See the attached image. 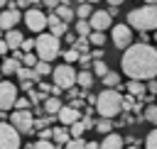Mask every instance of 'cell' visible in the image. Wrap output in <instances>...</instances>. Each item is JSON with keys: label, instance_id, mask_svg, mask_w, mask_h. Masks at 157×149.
Instances as JSON below:
<instances>
[{"label": "cell", "instance_id": "cell-11", "mask_svg": "<svg viewBox=\"0 0 157 149\" xmlns=\"http://www.w3.org/2000/svg\"><path fill=\"white\" fill-rule=\"evenodd\" d=\"M20 22H22V12H20L17 7H10V10H2V12H0V29H2V32L15 29Z\"/></svg>", "mask_w": 157, "mask_h": 149}, {"label": "cell", "instance_id": "cell-13", "mask_svg": "<svg viewBox=\"0 0 157 149\" xmlns=\"http://www.w3.org/2000/svg\"><path fill=\"white\" fill-rule=\"evenodd\" d=\"M56 120L61 122V127H71L74 122L81 120V112L76 107H71V105H61V110L56 112Z\"/></svg>", "mask_w": 157, "mask_h": 149}, {"label": "cell", "instance_id": "cell-34", "mask_svg": "<svg viewBox=\"0 0 157 149\" xmlns=\"http://www.w3.org/2000/svg\"><path fill=\"white\" fill-rule=\"evenodd\" d=\"M145 149H157V127L145 137Z\"/></svg>", "mask_w": 157, "mask_h": 149}, {"label": "cell", "instance_id": "cell-43", "mask_svg": "<svg viewBox=\"0 0 157 149\" xmlns=\"http://www.w3.org/2000/svg\"><path fill=\"white\" fill-rule=\"evenodd\" d=\"M42 5H47L49 10H56V7L61 5V0H42Z\"/></svg>", "mask_w": 157, "mask_h": 149}, {"label": "cell", "instance_id": "cell-42", "mask_svg": "<svg viewBox=\"0 0 157 149\" xmlns=\"http://www.w3.org/2000/svg\"><path fill=\"white\" fill-rule=\"evenodd\" d=\"M47 125H49V117H37L34 125H32V129H47Z\"/></svg>", "mask_w": 157, "mask_h": 149}, {"label": "cell", "instance_id": "cell-15", "mask_svg": "<svg viewBox=\"0 0 157 149\" xmlns=\"http://www.w3.org/2000/svg\"><path fill=\"white\" fill-rule=\"evenodd\" d=\"M22 39H25V34H22V32H17V29H10V32H5V44H7V49H10V51L20 49Z\"/></svg>", "mask_w": 157, "mask_h": 149}, {"label": "cell", "instance_id": "cell-37", "mask_svg": "<svg viewBox=\"0 0 157 149\" xmlns=\"http://www.w3.org/2000/svg\"><path fill=\"white\" fill-rule=\"evenodd\" d=\"M76 64H81V68H83V71H88V68L93 66V59H91V54H81Z\"/></svg>", "mask_w": 157, "mask_h": 149}, {"label": "cell", "instance_id": "cell-12", "mask_svg": "<svg viewBox=\"0 0 157 149\" xmlns=\"http://www.w3.org/2000/svg\"><path fill=\"white\" fill-rule=\"evenodd\" d=\"M88 24H91V32H105V29L113 24V17H110L105 10H96V12L88 17Z\"/></svg>", "mask_w": 157, "mask_h": 149}, {"label": "cell", "instance_id": "cell-48", "mask_svg": "<svg viewBox=\"0 0 157 149\" xmlns=\"http://www.w3.org/2000/svg\"><path fill=\"white\" fill-rule=\"evenodd\" d=\"M7 51H10V49H7V44H5V39H0V56H2V54H7Z\"/></svg>", "mask_w": 157, "mask_h": 149}, {"label": "cell", "instance_id": "cell-29", "mask_svg": "<svg viewBox=\"0 0 157 149\" xmlns=\"http://www.w3.org/2000/svg\"><path fill=\"white\" fill-rule=\"evenodd\" d=\"M71 49H76L78 54H86L88 51V37H78V39H74V46Z\"/></svg>", "mask_w": 157, "mask_h": 149}, {"label": "cell", "instance_id": "cell-17", "mask_svg": "<svg viewBox=\"0 0 157 149\" xmlns=\"http://www.w3.org/2000/svg\"><path fill=\"white\" fill-rule=\"evenodd\" d=\"M17 68H20V61H15L12 56H7L5 61H0V73H5V76H15Z\"/></svg>", "mask_w": 157, "mask_h": 149}, {"label": "cell", "instance_id": "cell-25", "mask_svg": "<svg viewBox=\"0 0 157 149\" xmlns=\"http://www.w3.org/2000/svg\"><path fill=\"white\" fill-rule=\"evenodd\" d=\"M83 132H86V127H83V122H81V120H78V122H74V125L69 127V137H71V139H81V134H83Z\"/></svg>", "mask_w": 157, "mask_h": 149}, {"label": "cell", "instance_id": "cell-35", "mask_svg": "<svg viewBox=\"0 0 157 149\" xmlns=\"http://www.w3.org/2000/svg\"><path fill=\"white\" fill-rule=\"evenodd\" d=\"M78 56H81V54H78L76 49H66V51H64V61H66L69 66H71V64H76V61H78Z\"/></svg>", "mask_w": 157, "mask_h": 149}, {"label": "cell", "instance_id": "cell-33", "mask_svg": "<svg viewBox=\"0 0 157 149\" xmlns=\"http://www.w3.org/2000/svg\"><path fill=\"white\" fill-rule=\"evenodd\" d=\"M96 129H98L101 134H110V132H113V122H110V120H101V122H96Z\"/></svg>", "mask_w": 157, "mask_h": 149}, {"label": "cell", "instance_id": "cell-40", "mask_svg": "<svg viewBox=\"0 0 157 149\" xmlns=\"http://www.w3.org/2000/svg\"><path fill=\"white\" fill-rule=\"evenodd\" d=\"M34 49V39H22V44H20V51L22 54H29Z\"/></svg>", "mask_w": 157, "mask_h": 149}, {"label": "cell", "instance_id": "cell-26", "mask_svg": "<svg viewBox=\"0 0 157 149\" xmlns=\"http://www.w3.org/2000/svg\"><path fill=\"white\" fill-rule=\"evenodd\" d=\"M88 44H96L98 49L105 44V32H91L88 34Z\"/></svg>", "mask_w": 157, "mask_h": 149}, {"label": "cell", "instance_id": "cell-14", "mask_svg": "<svg viewBox=\"0 0 157 149\" xmlns=\"http://www.w3.org/2000/svg\"><path fill=\"white\" fill-rule=\"evenodd\" d=\"M123 144H125V139H123L120 134L110 132V134H105V137L98 142V149H123Z\"/></svg>", "mask_w": 157, "mask_h": 149}, {"label": "cell", "instance_id": "cell-31", "mask_svg": "<svg viewBox=\"0 0 157 149\" xmlns=\"http://www.w3.org/2000/svg\"><path fill=\"white\" fill-rule=\"evenodd\" d=\"M145 120L152 122V125H157V105H155V103L145 107Z\"/></svg>", "mask_w": 157, "mask_h": 149}, {"label": "cell", "instance_id": "cell-19", "mask_svg": "<svg viewBox=\"0 0 157 149\" xmlns=\"http://www.w3.org/2000/svg\"><path fill=\"white\" fill-rule=\"evenodd\" d=\"M61 105H64V103H61L59 98H54V95H49V98L44 100V112H47V115H56V112L61 110Z\"/></svg>", "mask_w": 157, "mask_h": 149}, {"label": "cell", "instance_id": "cell-50", "mask_svg": "<svg viewBox=\"0 0 157 149\" xmlns=\"http://www.w3.org/2000/svg\"><path fill=\"white\" fill-rule=\"evenodd\" d=\"M86 149H98V142H86Z\"/></svg>", "mask_w": 157, "mask_h": 149}, {"label": "cell", "instance_id": "cell-21", "mask_svg": "<svg viewBox=\"0 0 157 149\" xmlns=\"http://www.w3.org/2000/svg\"><path fill=\"white\" fill-rule=\"evenodd\" d=\"M125 88H128V95H132V98H142V93H145V83H140V81H130V83H125Z\"/></svg>", "mask_w": 157, "mask_h": 149}, {"label": "cell", "instance_id": "cell-32", "mask_svg": "<svg viewBox=\"0 0 157 149\" xmlns=\"http://www.w3.org/2000/svg\"><path fill=\"white\" fill-rule=\"evenodd\" d=\"M132 107H140V105H137V98H132V95H128V93H125V95H123V110H128V112H130Z\"/></svg>", "mask_w": 157, "mask_h": 149}, {"label": "cell", "instance_id": "cell-28", "mask_svg": "<svg viewBox=\"0 0 157 149\" xmlns=\"http://www.w3.org/2000/svg\"><path fill=\"white\" fill-rule=\"evenodd\" d=\"M76 34H78V37H88V34H91L88 20H78V22H76Z\"/></svg>", "mask_w": 157, "mask_h": 149}, {"label": "cell", "instance_id": "cell-46", "mask_svg": "<svg viewBox=\"0 0 157 149\" xmlns=\"http://www.w3.org/2000/svg\"><path fill=\"white\" fill-rule=\"evenodd\" d=\"M147 88H150L152 93H157V81H155V78H152V81H147V85H145V90H147Z\"/></svg>", "mask_w": 157, "mask_h": 149}, {"label": "cell", "instance_id": "cell-4", "mask_svg": "<svg viewBox=\"0 0 157 149\" xmlns=\"http://www.w3.org/2000/svg\"><path fill=\"white\" fill-rule=\"evenodd\" d=\"M61 54V42L56 37H52L49 32H42L34 39V56L39 61H54Z\"/></svg>", "mask_w": 157, "mask_h": 149}, {"label": "cell", "instance_id": "cell-10", "mask_svg": "<svg viewBox=\"0 0 157 149\" xmlns=\"http://www.w3.org/2000/svg\"><path fill=\"white\" fill-rule=\"evenodd\" d=\"M17 100V85L10 81H0V110H10Z\"/></svg>", "mask_w": 157, "mask_h": 149}, {"label": "cell", "instance_id": "cell-23", "mask_svg": "<svg viewBox=\"0 0 157 149\" xmlns=\"http://www.w3.org/2000/svg\"><path fill=\"white\" fill-rule=\"evenodd\" d=\"M52 139L59 142V144H66L71 137H69V129L66 127H56V129H52Z\"/></svg>", "mask_w": 157, "mask_h": 149}, {"label": "cell", "instance_id": "cell-41", "mask_svg": "<svg viewBox=\"0 0 157 149\" xmlns=\"http://www.w3.org/2000/svg\"><path fill=\"white\" fill-rule=\"evenodd\" d=\"M32 149H54V144H52L49 139H37V142L32 144Z\"/></svg>", "mask_w": 157, "mask_h": 149}, {"label": "cell", "instance_id": "cell-30", "mask_svg": "<svg viewBox=\"0 0 157 149\" xmlns=\"http://www.w3.org/2000/svg\"><path fill=\"white\" fill-rule=\"evenodd\" d=\"M91 68H93V76H101V78L108 73V64H105L103 59H101V61H93V66H91Z\"/></svg>", "mask_w": 157, "mask_h": 149}, {"label": "cell", "instance_id": "cell-9", "mask_svg": "<svg viewBox=\"0 0 157 149\" xmlns=\"http://www.w3.org/2000/svg\"><path fill=\"white\" fill-rule=\"evenodd\" d=\"M0 149H20V134L10 122H0Z\"/></svg>", "mask_w": 157, "mask_h": 149}, {"label": "cell", "instance_id": "cell-7", "mask_svg": "<svg viewBox=\"0 0 157 149\" xmlns=\"http://www.w3.org/2000/svg\"><path fill=\"white\" fill-rule=\"evenodd\" d=\"M22 20H25V24L29 27V32H37V34H42V32H44V27H47V15H44L39 7L27 10V12L22 15Z\"/></svg>", "mask_w": 157, "mask_h": 149}, {"label": "cell", "instance_id": "cell-18", "mask_svg": "<svg viewBox=\"0 0 157 149\" xmlns=\"http://www.w3.org/2000/svg\"><path fill=\"white\" fill-rule=\"evenodd\" d=\"M54 15H56V17L61 20V22H66V24H69V22H71V20L76 17V12L71 10V5H59V7L54 10Z\"/></svg>", "mask_w": 157, "mask_h": 149}, {"label": "cell", "instance_id": "cell-16", "mask_svg": "<svg viewBox=\"0 0 157 149\" xmlns=\"http://www.w3.org/2000/svg\"><path fill=\"white\" fill-rule=\"evenodd\" d=\"M15 76L20 78V83H39V81H42V78L37 76V71H34V68H25V66H20Z\"/></svg>", "mask_w": 157, "mask_h": 149}, {"label": "cell", "instance_id": "cell-27", "mask_svg": "<svg viewBox=\"0 0 157 149\" xmlns=\"http://www.w3.org/2000/svg\"><path fill=\"white\" fill-rule=\"evenodd\" d=\"M34 71H37L39 78H42V76H49V73H52V64H49V61H37V64H34Z\"/></svg>", "mask_w": 157, "mask_h": 149}, {"label": "cell", "instance_id": "cell-3", "mask_svg": "<svg viewBox=\"0 0 157 149\" xmlns=\"http://www.w3.org/2000/svg\"><path fill=\"white\" fill-rule=\"evenodd\" d=\"M96 110L103 120H113L120 115L123 110V95L113 88H103L98 95H96Z\"/></svg>", "mask_w": 157, "mask_h": 149}, {"label": "cell", "instance_id": "cell-22", "mask_svg": "<svg viewBox=\"0 0 157 149\" xmlns=\"http://www.w3.org/2000/svg\"><path fill=\"white\" fill-rule=\"evenodd\" d=\"M103 85H105V88H113V90H115V88H118V85H123V83H120V76H118V73L108 71V73L103 76Z\"/></svg>", "mask_w": 157, "mask_h": 149}, {"label": "cell", "instance_id": "cell-57", "mask_svg": "<svg viewBox=\"0 0 157 149\" xmlns=\"http://www.w3.org/2000/svg\"><path fill=\"white\" fill-rule=\"evenodd\" d=\"M128 149H140V147H128Z\"/></svg>", "mask_w": 157, "mask_h": 149}, {"label": "cell", "instance_id": "cell-2", "mask_svg": "<svg viewBox=\"0 0 157 149\" xmlns=\"http://www.w3.org/2000/svg\"><path fill=\"white\" fill-rule=\"evenodd\" d=\"M125 24L130 29H137V32H152V29H157V5H142V7L130 10Z\"/></svg>", "mask_w": 157, "mask_h": 149}, {"label": "cell", "instance_id": "cell-54", "mask_svg": "<svg viewBox=\"0 0 157 149\" xmlns=\"http://www.w3.org/2000/svg\"><path fill=\"white\" fill-rule=\"evenodd\" d=\"M5 5H7V0H0V7H5Z\"/></svg>", "mask_w": 157, "mask_h": 149}, {"label": "cell", "instance_id": "cell-51", "mask_svg": "<svg viewBox=\"0 0 157 149\" xmlns=\"http://www.w3.org/2000/svg\"><path fill=\"white\" fill-rule=\"evenodd\" d=\"M108 5L110 7H118V5H123V0H108Z\"/></svg>", "mask_w": 157, "mask_h": 149}, {"label": "cell", "instance_id": "cell-36", "mask_svg": "<svg viewBox=\"0 0 157 149\" xmlns=\"http://www.w3.org/2000/svg\"><path fill=\"white\" fill-rule=\"evenodd\" d=\"M37 61H39V59L29 51V54H25V56H22V61H20V64H25V68H34V64H37Z\"/></svg>", "mask_w": 157, "mask_h": 149}, {"label": "cell", "instance_id": "cell-38", "mask_svg": "<svg viewBox=\"0 0 157 149\" xmlns=\"http://www.w3.org/2000/svg\"><path fill=\"white\" fill-rule=\"evenodd\" d=\"M64 149H86V142L83 139H69L64 144Z\"/></svg>", "mask_w": 157, "mask_h": 149}, {"label": "cell", "instance_id": "cell-44", "mask_svg": "<svg viewBox=\"0 0 157 149\" xmlns=\"http://www.w3.org/2000/svg\"><path fill=\"white\" fill-rule=\"evenodd\" d=\"M91 59H93V61H101V59H103V49H96V51L91 54Z\"/></svg>", "mask_w": 157, "mask_h": 149}, {"label": "cell", "instance_id": "cell-1", "mask_svg": "<svg viewBox=\"0 0 157 149\" xmlns=\"http://www.w3.org/2000/svg\"><path fill=\"white\" fill-rule=\"evenodd\" d=\"M123 73L130 81H152L157 76V49L150 44H130L120 59Z\"/></svg>", "mask_w": 157, "mask_h": 149}, {"label": "cell", "instance_id": "cell-45", "mask_svg": "<svg viewBox=\"0 0 157 149\" xmlns=\"http://www.w3.org/2000/svg\"><path fill=\"white\" fill-rule=\"evenodd\" d=\"M39 139H52V129H39Z\"/></svg>", "mask_w": 157, "mask_h": 149}, {"label": "cell", "instance_id": "cell-20", "mask_svg": "<svg viewBox=\"0 0 157 149\" xmlns=\"http://www.w3.org/2000/svg\"><path fill=\"white\" fill-rule=\"evenodd\" d=\"M76 83L88 90V88L93 85V73H91V71H78V73H76Z\"/></svg>", "mask_w": 157, "mask_h": 149}, {"label": "cell", "instance_id": "cell-8", "mask_svg": "<svg viewBox=\"0 0 157 149\" xmlns=\"http://www.w3.org/2000/svg\"><path fill=\"white\" fill-rule=\"evenodd\" d=\"M110 39H113V46H118V49L125 51V49L132 44V29H130L128 24H113Z\"/></svg>", "mask_w": 157, "mask_h": 149}, {"label": "cell", "instance_id": "cell-49", "mask_svg": "<svg viewBox=\"0 0 157 149\" xmlns=\"http://www.w3.org/2000/svg\"><path fill=\"white\" fill-rule=\"evenodd\" d=\"M12 5L20 10V7H27V0H17V2H12Z\"/></svg>", "mask_w": 157, "mask_h": 149}, {"label": "cell", "instance_id": "cell-55", "mask_svg": "<svg viewBox=\"0 0 157 149\" xmlns=\"http://www.w3.org/2000/svg\"><path fill=\"white\" fill-rule=\"evenodd\" d=\"M86 2H88V5H93V2H98V0H86Z\"/></svg>", "mask_w": 157, "mask_h": 149}, {"label": "cell", "instance_id": "cell-24", "mask_svg": "<svg viewBox=\"0 0 157 149\" xmlns=\"http://www.w3.org/2000/svg\"><path fill=\"white\" fill-rule=\"evenodd\" d=\"M91 15H93V7H91L88 2H81V5L76 7V17H78V20H88Z\"/></svg>", "mask_w": 157, "mask_h": 149}, {"label": "cell", "instance_id": "cell-53", "mask_svg": "<svg viewBox=\"0 0 157 149\" xmlns=\"http://www.w3.org/2000/svg\"><path fill=\"white\" fill-rule=\"evenodd\" d=\"M145 5H157V0H145Z\"/></svg>", "mask_w": 157, "mask_h": 149}, {"label": "cell", "instance_id": "cell-58", "mask_svg": "<svg viewBox=\"0 0 157 149\" xmlns=\"http://www.w3.org/2000/svg\"><path fill=\"white\" fill-rule=\"evenodd\" d=\"M0 81H2V78H0Z\"/></svg>", "mask_w": 157, "mask_h": 149}, {"label": "cell", "instance_id": "cell-39", "mask_svg": "<svg viewBox=\"0 0 157 149\" xmlns=\"http://www.w3.org/2000/svg\"><path fill=\"white\" fill-rule=\"evenodd\" d=\"M29 105H32V103H29L27 98H20V95H17V100H15L12 107H15V110H29Z\"/></svg>", "mask_w": 157, "mask_h": 149}, {"label": "cell", "instance_id": "cell-56", "mask_svg": "<svg viewBox=\"0 0 157 149\" xmlns=\"http://www.w3.org/2000/svg\"><path fill=\"white\" fill-rule=\"evenodd\" d=\"M155 42H157V29H155Z\"/></svg>", "mask_w": 157, "mask_h": 149}, {"label": "cell", "instance_id": "cell-47", "mask_svg": "<svg viewBox=\"0 0 157 149\" xmlns=\"http://www.w3.org/2000/svg\"><path fill=\"white\" fill-rule=\"evenodd\" d=\"M27 100H34V103H37V100H42V93H34V90H29V98H27Z\"/></svg>", "mask_w": 157, "mask_h": 149}, {"label": "cell", "instance_id": "cell-6", "mask_svg": "<svg viewBox=\"0 0 157 149\" xmlns=\"http://www.w3.org/2000/svg\"><path fill=\"white\" fill-rule=\"evenodd\" d=\"M10 125L17 129V134H29L32 125H34V117H32L29 110H15L10 115Z\"/></svg>", "mask_w": 157, "mask_h": 149}, {"label": "cell", "instance_id": "cell-5", "mask_svg": "<svg viewBox=\"0 0 157 149\" xmlns=\"http://www.w3.org/2000/svg\"><path fill=\"white\" fill-rule=\"evenodd\" d=\"M52 78H54V85L61 90H69L76 85V71L69 64H59L56 68H52Z\"/></svg>", "mask_w": 157, "mask_h": 149}, {"label": "cell", "instance_id": "cell-52", "mask_svg": "<svg viewBox=\"0 0 157 149\" xmlns=\"http://www.w3.org/2000/svg\"><path fill=\"white\" fill-rule=\"evenodd\" d=\"M27 5H42V0H27Z\"/></svg>", "mask_w": 157, "mask_h": 149}]
</instances>
